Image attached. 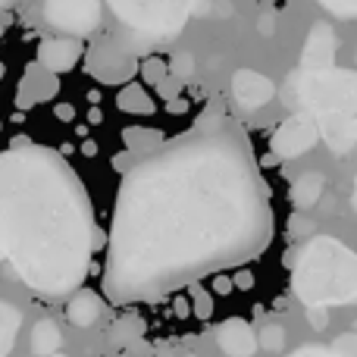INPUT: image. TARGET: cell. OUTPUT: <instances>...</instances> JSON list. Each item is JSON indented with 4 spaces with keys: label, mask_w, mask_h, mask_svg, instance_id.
<instances>
[{
    "label": "cell",
    "mask_w": 357,
    "mask_h": 357,
    "mask_svg": "<svg viewBox=\"0 0 357 357\" xmlns=\"http://www.w3.org/2000/svg\"><path fill=\"white\" fill-rule=\"evenodd\" d=\"M333 348L339 357H357V333H345V335H339V339L333 342Z\"/></svg>",
    "instance_id": "obj_26"
},
{
    "label": "cell",
    "mask_w": 357,
    "mask_h": 357,
    "mask_svg": "<svg viewBox=\"0 0 357 357\" xmlns=\"http://www.w3.org/2000/svg\"><path fill=\"white\" fill-rule=\"evenodd\" d=\"M191 314L197 320H210L213 317V295L201 285H191Z\"/></svg>",
    "instance_id": "obj_22"
},
{
    "label": "cell",
    "mask_w": 357,
    "mask_h": 357,
    "mask_svg": "<svg viewBox=\"0 0 357 357\" xmlns=\"http://www.w3.org/2000/svg\"><path fill=\"white\" fill-rule=\"evenodd\" d=\"M185 357H197V354H185Z\"/></svg>",
    "instance_id": "obj_37"
},
{
    "label": "cell",
    "mask_w": 357,
    "mask_h": 357,
    "mask_svg": "<svg viewBox=\"0 0 357 357\" xmlns=\"http://www.w3.org/2000/svg\"><path fill=\"white\" fill-rule=\"evenodd\" d=\"M82 154H85V157H94V154H98V144H94V142H85V144H82Z\"/></svg>",
    "instance_id": "obj_33"
},
{
    "label": "cell",
    "mask_w": 357,
    "mask_h": 357,
    "mask_svg": "<svg viewBox=\"0 0 357 357\" xmlns=\"http://www.w3.org/2000/svg\"><path fill=\"white\" fill-rule=\"evenodd\" d=\"M19 323H22V314L10 301H0V354L3 357H10L13 345H16Z\"/></svg>",
    "instance_id": "obj_19"
},
{
    "label": "cell",
    "mask_w": 357,
    "mask_h": 357,
    "mask_svg": "<svg viewBox=\"0 0 357 357\" xmlns=\"http://www.w3.org/2000/svg\"><path fill=\"white\" fill-rule=\"evenodd\" d=\"M232 98L241 110H264L276 98V85L257 69H235L232 73Z\"/></svg>",
    "instance_id": "obj_9"
},
{
    "label": "cell",
    "mask_w": 357,
    "mask_h": 357,
    "mask_svg": "<svg viewBox=\"0 0 357 357\" xmlns=\"http://www.w3.org/2000/svg\"><path fill=\"white\" fill-rule=\"evenodd\" d=\"M213 291L216 295H229V291H235V279L229 276V273H216L213 276Z\"/></svg>",
    "instance_id": "obj_29"
},
{
    "label": "cell",
    "mask_w": 357,
    "mask_h": 357,
    "mask_svg": "<svg viewBox=\"0 0 357 357\" xmlns=\"http://www.w3.org/2000/svg\"><path fill=\"white\" fill-rule=\"evenodd\" d=\"M317 3L339 19H357V0H317Z\"/></svg>",
    "instance_id": "obj_24"
},
{
    "label": "cell",
    "mask_w": 357,
    "mask_h": 357,
    "mask_svg": "<svg viewBox=\"0 0 357 357\" xmlns=\"http://www.w3.org/2000/svg\"><path fill=\"white\" fill-rule=\"evenodd\" d=\"M54 357H66V354H54Z\"/></svg>",
    "instance_id": "obj_38"
},
{
    "label": "cell",
    "mask_w": 357,
    "mask_h": 357,
    "mask_svg": "<svg viewBox=\"0 0 357 357\" xmlns=\"http://www.w3.org/2000/svg\"><path fill=\"white\" fill-rule=\"evenodd\" d=\"M142 82L144 85H163V82L169 79V60H163V56H157V54H148V56H142Z\"/></svg>",
    "instance_id": "obj_20"
},
{
    "label": "cell",
    "mask_w": 357,
    "mask_h": 357,
    "mask_svg": "<svg viewBox=\"0 0 357 357\" xmlns=\"http://www.w3.org/2000/svg\"><path fill=\"white\" fill-rule=\"evenodd\" d=\"M289 357H339L333 351V348H317V345H307V348H298L295 354H289Z\"/></svg>",
    "instance_id": "obj_30"
},
{
    "label": "cell",
    "mask_w": 357,
    "mask_h": 357,
    "mask_svg": "<svg viewBox=\"0 0 357 357\" xmlns=\"http://www.w3.org/2000/svg\"><path fill=\"white\" fill-rule=\"evenodd\" d=\"M307 320L314 329H326L329 326V307H307Z\"/></svg>",
    "instance_id": "obj_27"
},
{
    "label": "cell",
    "mask_w": 357,
    "mask_h": 357,
    "mask_svg": "<svg viewBox=\"0 0 357 357\" xmlns=\"http://www.w3.org/2000/svg\"><path fill=\"white\" fill-rule=\"evenodd\" d=\"M323 195H326V178L320 173H314V169L295 176V182L289 188V201L295 204V210H310L314 204H320Z\"/></svg>",
    "instance_id": "obj_15"
},
{
    "label": "cell",
    "mask_w": 357,
    "mask_h": 357,
    "mask_svg": "<svg viewBox=\"0 0 357 357\" xmlns=\"http://www.w3.org/2000/svg\"><path fill=\"white\" fill-rule=\"evenodd\" d=\"M335 50H339L335 31L329 29L326 22H317L314 29H310L304 47H301V69H329V66H335Z\"/></svg>",
    "instance_id": "obj_13"
},
{
    "label": "cell",
    "mask_w": 357,
    "mask_h": 357,
    "mask_svg": "<svg viewBox=\"0 0 357 357\" xmlns=\"http://www.w3.org/2000/svg\"><path fill=\"white\" fill-rule=\"evenodd\" d=\"M320 135H323L320 123L310 113H291L270 135V160L282 163V160H295V157L310 154L317 148V142H320Z\"/></svg>",
    "instance_id": "obj_8"
},
{
    "label": "cell",
    "mask_w": 357,
    "mask_h": 357,
    "mask_svg": "<svg viewBox=\"0 0 357 357\" xmlns=\"http://www.w3.org/2000/svg\"><path fill=\"white\" fill-rule=\"evenodd\" d=\"M354 138H357V119H354Z\"/></svg>",
    "instance_id": "obj_36"
},
{
    "label": "cell",
    "mask_w": 357,
    "mask_h": 357,
    "mask_svg": "<svg viewBox=\"0 0 357 357\" xmlns=\"http://www.w3.org/2000/svg\"><path fill=\"white\" fill-rule=\"evenodd\" d=\"M298 98L304 113L323 123L333 116H357V69H301Z\"/></svg>",
    "instance_id": "obj_5"
},
{
    "label": "cell",
    "mask_w": 357,
    "mask_h": 357,
    "mask_svg": "<svg viewBox=\"0 0 357 357\" xmlns=\"http://www.w3.org/2000/svg\"><path fill=\"white\" fill-rule=\"evenodd\" d=\"M351 207L357 210V176H354V191H351Z\"/></svg>",
    "instance_id": "obj_34"
},
{
    "label": "cell",
    "mask_w": 357,
    "mask_h": 357,
    "mask_svg": "<svg viewBox=\"0 0 357 357\" xmlns=\"http://www.w3.org/2000/svg\"><path fill=\"white\" fill-rule=\"evenodd\" d=\"M60 88V79L56 73L44 69L41 63L35 60V66H29L22 73V82H19V91H16V107H35V104H44L50 100Z\"/></svg>",
    "instance_id": "obj_12"
},
{
    "label": "cell",
    "mask_w": 357,
    "mask_h": 357,
    "mask_svg": "<svg viewBox=\"0 0 357 357\" xmlns=\"http://www.w3.org/2000/svg\"><path fill=\"white\" fill-rule=\"evenodd\" d=\"M31 354L35 357H54L60 354V345H63V335H60V326L54 320H38L35 329H31Z\"/></svg>",
    "instance_id": "obj_16"
},
{
    "label": "cell",
    "mask_w": 357,
    "mask_h": 357,
    "mask_svg": "<svg viewBox=\"0 0 357 357\" xmlns=\"http://www.w3.org/2000/svg\"><path fill=\"white\" fill-rule=\"evenodd\" d=\"M44 22L69 38H88L100 29V0H44Z\"/></svg>",
    "instance_id": "obj_7"
},
{
    "label": "cell",
    "mask_w": 357,
    "mask_h": 357,
    "mask_svg": "<svg viewBox=\"0 0 357 357\" xmlns=\"http://www.w3.org/2000/svg\"><path fill=\"white\" fill-rule=\"evenodd\" d=\"M135 54L176 38L195 13V0H107Z\"/></svg>",
    "instance_id": "obj_4"
},
{
    "label": "cell",
    "mask_w": 357,
    "mask_h": 357,
    "mask_svg": "<svg viewBox=\"0 0 357 357\" xmlns=\"http://www.w3.org/2000/svg\"><path fill=\"white\" fill-rule=\"evenodd\" d=\"M216 345L226 357H254L260 348L257 333L251 329V323L241 317H229L216 326Z\"/></svg>",
    "instance_id": "obj_11"
},
{
    "label": "cell",
    "mask_w": 357,
    "mask_h": 357,
    "mask_svg": "<svg viewBox=\"0 0 357 357\" xmlns=\"http://www.w3.org/2000/svg\"><path fill=\"white\" fill-rule=\"evenodd\" d=\"M88 50L82 47V38H69V35H56V38H44L38 44V63L50 73H69L75 69V63L85 56Z\"/></svg>",
    "instance_id": "obj_10"
},
{
    "label": "cell",
    "mask_w": 357,
    "mask_h": 357,
    "mask_svg": "<svg viewBox=\"0 0 357 357\" xmlns=\"http://www.w3.org/2000/svg\"><path fill=\"white\" fill-rule=\"evenodd\" d=\"M0 3H3V6H13V0H0Z\"/></svg>",
    "instance_id": "obj_35"
},
{
    "label": "cell",
    "mask_w": 357,
    "mask_h": 357,
    "mask_svg": "<svg viewBox=\"0 0 357 357\" xmlns=\"http://www.w3.org/2000/svg\"><path fill=\"white\" fill-rule=\"evenodd\" d=\"M291 291L304 307H345L357 301V254L339 238L314 235L289 254Z\"/></svg>",
    "instance_id": "obj_3"
},
{
    "label": "cell",
    "mask_w": 357,
    "mask_h": 357,
    "mask_svg": "<svg viewBox=\"0 0 357 357\" xmlns=\"http://www.w3.org/2000/svg\"><path fill=\"white\" fill-rule=\"evenodd\" d=\"M235 289H254V273H248V270H241V273H235Z\"/></svg>",
    "instance_id": "obj_32"
},
{
    "label": "cell",
    "mask_w": 357,
    "mask_h": 357,
    "mask_svg": "<svg viewBox=\"0 0 357 357\" xmlns=\"http://www.w3.org/2000/svg\"><path fill=\"white\" fill-rule=\"evenodd\" d=\"M144 335V323L138 320V317H126V320H116L110 329V339L113 345H132V342H138Z\"/></svg>",
    "instance_id": "obj_21"
},
{
    "label": "cell",
    "mask_w": 357,
    "mask_h": 357,
    "mask_svg": "<svg viewBox=\"0 0 357 357\" xmlns=\"http://www.w3.org/2000/svg\"><path fill=\"white\" fill-rule=\"evenodd\" d=\"M123 142L132 154H154L157 148H163V135L154 129H144V126H132V129L123 132Z\"/></svg>",
    "instance_id": "obj_18"
},
{
    "label": "cell",
    "mask_w": 357,
    "mask_h": 357,
    "mask_svg": "<svg viewBox=\"0 0 357 357\" xmlns=\"http://www.w3.org/2000/svg\"><path fill=\"white\" fill-rule=\"evenodd\" d=\"M169 73H173L178 82H191V75H195V56L191 54H173L169 56Z\"/></svg>",
    "instance_id": "obj_23"
},
{
    "label": "cell",
    "mask_w": 357,
    "mask_h": 357,
    "mask_svg": "<svg viewBox=\"0 0 357 357\" xmlns=\"http://www.w3.org/2000/svg\"><path fill=\"white\" fill-rule=\"evenodd\" d=\"M100 310H104V298L91 289H79L66 304V320L79 329H88L100 320Z\"/></svg>",
    "instance_id": "obj_14"
},
{
    "label": "cell",
    "mask_w": 357,
    "mask_h": 357,
    "mask_svg": "<svg viewBox=\"0 0 357 357\" xmlns=\"http://www.w3.org/2000/svg\"><path fill=\"white\" fill-rule=\"evenodd\" d=\"M260 348H266V351H282L285 348V329L282 326H266L264 333H260Z\"/></svg>",
    "instance_id": "obj_25"
},
{
    "label": "cell",
    "mask_w": 357,
    "mask_h": 357,
    "mask_svg": "<svg viewBox=\"0 0 357 357\" xmlns=\"http://www.w3.org/2000/svg\"><path fill=\"white\" fill-rule=\"evenodd\" d=\"M94 216L56 151L22 144L0 157V254L44 298L75 295L91 270Z\"/></svg>",
    "instance_id": "obj_2"
},
{
    "label": "cell",
    "mask_w": 357,
    "mask_h": 357,
    "mask_svg": "<svg viewBox=\"0 0 357 357\" xmlns=\"http://www.w3.org/2000/svg\"><path fill=\"white\" fill-rule=\"evenodd\" d=\"M54 116L60 119V123H73V119H75V107L66 104V100H60V104H54Z\"/></svg>",
    "instance_id": "obj_31"
},
{
    "label": "cell",
    "mask_w": 357,
    "mask_h": 357,
    "mask_svg": "<svg viewBox=\"0 0 357 357\" xmlns=\"http://www.w3.org/2000/svg\"><path fill=\"white\" fill-rule=\"evenodd\" d=\"M157 91H160V98H167V100H176L178 98V91H182V82L176 79V75H169L163 85H157Z\"/></svg>",
    "instance_id": "obj_28"
},
{
    "label": "cell",
    "mask_w": 357,
    "mask_h": 357,
    "mask_svg": "<svg viewBox=\"0 0 357 357\" xmlns=\"http://www.w3.org/2000/svg\"><path fill=\"white\" fill-rule=\"evenodd\" d=\"M85 66L94 79L107 82V85H119V82L129 85V82L142 73V60H138L135 47H132L123 35H100L98 41L88 47Z\"/></svg>",
    "instance_id": "obj_6"
},
{
    "label": "cell",
    "mask_w": 357,
    "mask_h": 357,
    "mask_svg": "<svg viewBox=\"0 0 357 357\" xmlns=\"http://www.w3.org/2000/svg\"><path fill=\"white\" fill-rule=\"evenodd\" d=\"M116 107L123 113H138V116H148V113H154V98L148 94V88H144V85L129 82V85L116 94Z\"/></svg>",
    "instance_id": "obj_17"
},
{
    "label": "cell",
    "mask_w": 357,
    "mask_h": 357,
    "mask_svg": "<svg viewBox=\"0 0 357 357\" xmlns=\"http://www.w3.org/2000/svg\"><path fill=\"white\" fill-rule=\"evenodd\" d=\"M260 167L232 119H197L135 163L116 191L104 295L148 301L257 257L273 235Z\"/></svg>",
    "instance_id": "obj_1"
}]
</instances>
